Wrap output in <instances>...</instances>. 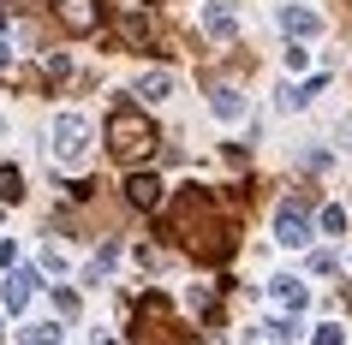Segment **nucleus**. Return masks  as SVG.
<instances>
[{
    "mask_svg": "<svg viewBox=\"0 0 352 345\" xmlns=\"http://www.w3.org/2000/svg\"><path fill=\"white\" fill-rule=\"evenodd\" d=\"M108 137H113V161H126V167H138L149 149H155V126H149L131 102H113V131Z\"/></svg>",
    "mask_w": 352,
    "mask_h": 345,
    "instance_id": "obj_1",
    "label": "nucleus"
},
{
    "mask_svg": "<svg viewBox=\"0 0 352 345\" xmlns=\"http://www.w3.org/2000/svg\"><path fill=\"white\" fill-rule=\"evenodd\" d=\"M48 155L60 167H84V155H90V119L84 113H60L54 131H48Z\"/></svg>",
    "mask_w": 352,
    "mask_h": 345,
    "instance_id": "obj_2",
    "label": "nucleus"
},
{
    "mask_svg": "<svg viewBox=\"0 0 352 345\" xmlns=\"http://www.w3.org/2000/svg\"><path fill=\"white\" fill-rule=\"evenodd\" d=\"M311 215H305V202H280L275 209V244H287V250H305L311 244Z\"/></svg>",
    "mask_w": 352,
    "mask_h": 345,
    "instance_id": "obj_3",
    "label": "nucleus"
},
{
    "mask_svg": "<svg viewBox=\"0 0 352 345\" xmlns=\"http://www.w3.org/2000/svg\"><path fill=\"white\" fill-rule=\"evenodd\" d=\"M204 36L209 42H233L239 36V6H233V0H209L204 6Z\"/></svg>",
    "mask_w": 352,
    "mask_h": 345,
    "instance_id": "obj_4",
    "label": "nucleus"
},
{
    "mask_svg": "<svg viewBox=\"0 0 352 345\" xmlns=\"http://www.w3.org/2000/svg\"><path fill=\"white\" fill-rule=\"evenodd\" d=\"M269 304L287 309V316H298V309L311 304V286H305L298 274H275V280H269Z\"/></svg>",
    "mask_w": 352,
    "mask_h": 345,
    "instance_id": "obj_5",
    "label": "nucleus"
},
{
    "mask_svg": "<svg viewBox=\"0 0 352 345\" xmlns=\"http://www.w3.org/2000/svg\"><path fill=\"white\" fill-rule=\"evenodd\" d=\"M280 30L293 42H311V36H322V12L316 6H280Z\"/></svg>",
    "mask_w": 352,
    "mask_h": 345,
    "instance_id": "obj_6",
    "label": "nucleus"
},
{
    "mask_svg": "<svg viewBox=\"0 0 352 345\" xmlns=\"http://www.w3.org/2000/svg\"><path fill=\"white\" fill-rule=\"evenodd\" d=\"M30 298H36V268H12V274H6V292H0V304L19 316V309H30Z\"/></svg>",
    "mask_w": 352,
    "mask_h": 345,
    "instance_id": "obj_7",
    "label": "nucleus"
},
{
    "mask_svg": "<svg viewBox=\"0 0 352 345\" xmlns=\"http://www.w3.org/2000/svg\"><path fill=\"white\" fill-rule=\"evenodd\" d=\"M209 113H215L221 126H239V119H245V90H233V84H221V90L209 95Z\"/></svg>",
    "mask_w": 352,
    "mask_h": 345,
    "instance_id": "obj_8",
    "label": "nucleus"
},
{
    "mask_svg": "<svg viewBox=\"0 0 352 345\" xmlns=\"http://www.w3.org/2000/svg\"><path fill=\"white\" fill-rule=\"evenodd\" d=\"M126 197H131V209H162V179L155 173H131V185H126Z\"/></svg>",
    "mask_w": 352,
    "mask_h": 345,
    "instance_id": "obj_9",
    "label": "nucleus"
},
{
    "mask_svg": "<svg viewBox=\"0 0 352 345\" xmlns=\"http://www.w3.org/2000/svg\"><path fill=\"white\" fill-rule=\"evenodd\" d=\"M60 19H66V30H96L102 12H96V0H60Z\"/></svg>",
    "mask_w": 352,
    "mask_h": 345,
    "instance_id": "obj_10",
    "label": "nucleus"
},
{
    "mask_svg": "<svg viewBox=\"0 0 352 345\" xmlns=\"http://www.w3.org/2000/svg\"><path fill=\"white\" fill-rule=\"evenodd\" d=\"M113 268H120V244H102V250L90 256V268H84V286H102Z\"/></svg>",
    "mask_w": 352,
    "mask_h": 345,
    "instance_id": "obj_11",
    "label": "nucleus"
},
{
    "mask_svg": "<svg viewBox=\"0 0 352 345\" xmlns=\"http://www.w3.org/2000/svg\"><path fill=\"white\" fill-rule=\"evenodd\" d=\"M138 95H144L149 108H162L167 95H173V72H144L138 78Z\"/></svg>",
    "mask_w": 352,
    "mask_h": 345,
    "instance_id": "obj_12",
    "label": "nucleus"
},
{
    "mask_svg": "<svg viewBox=\"0 0 352 345\" xmlns=\"http://www.w3.org/2000/svg\"><path fill=\"white\" fill-rule=\"evenodd\" d=\"M346 226H352V215L340 209V202H329V209L316 215V233H322V238H346Z\"/></svg>",
    "mask_w": 352,
    "mask_h": 345,
    "instance_id": "obj_13",
    "label": "nucleus"
},
{
    "mask_svg": "<svg viewBox=\"0 0 352 345\" xmlns=\"http://www.w3.org/2000/svg\"><path fill=\"white\" fill-rule=\"evenodd\" d=\"M24 197V173L19 167H0V202H19Z\"/></svg>",
    "mask_w": 352,
    "mask_h": 345,
    "instance_id": "obj_14",
    "label": "nucleus"
},
{
    "mask_svg": "<svg viewBox=\"0 0 352 345\" xmlns=\"http://www.w3.org/2000/svg\"><path fill=\"white\" fill-rule=\"evenodd\" d=\"M19 340H24V345H54V340H60V327H54V322H30Z\"/></svg>",
    "mask_w": 352,
    "mask_h": 345,
    "instance_id": "obj_15",
    "label": "nucleus"
},
{
    "mask_svg": "<svg viewBox=\"0 0 352 345\" xmlns=\"http://www.w3.org/2000/svg\"><path fill=\"white\" fill-rule=\"evenodd\" d=\"M269 340H275V345H293L298 340V322H293V316H275V322H269Z\"/></svg>",
    "mask_w": 352,
    "mask_h": 345,
    "instance_id": "obj_16",
    "label": "nucleus"
},
{
    "mask_svg": "<svg viewBox=\"0 0 352 345\" xmlns=\"http://www.w3.org/2000/svg\"><path fill=\"white\" fill-rule=\"evenodd\" d=\"M311 345H346V327H340V322H322V327H311Z\"/></svg>",
    "mask_w": 352,
    "mask_h": 345,
    "instance_id": "obj_17",
    "label": "nucleus"
},
{
    "mask_svg": "<svg viewBox=\"0 0 352 345\" xmlns=\"http://www.w3.org/2000/svg\"><path fill=\"white\" fill-rule=\"evenodd\" d=\"M287 72H311V48H305V42L287 48Z\"/></svg>",
    "mask_w": 352,
    "mask_h": 345,
    "instance_id": "obj_18",
    "label": "nucleus"
},
{
    "mask_svg": "<svg viewBox=\"0 0 352 345\" xmlns=\"http://www.w3.org/2000/svg\"><path fill=\"white\" fill-rule=\"evenodd\" d=\"M42 268H48V274H66V250H60V244H42Z\"/></svg>",
    "mask_w": 352,
    "mask_h": 345,
    "instance_id": "obj_19",
    "label": "nucleus"
},
{
    "mask_svg": "<svg viewBox=\"0 0 352 345\" xmlns=\"http://www.w3.org/2000/svg\"><path fill=\"white\" fill-rule=\"evenodd\" d=\"M54 309H60V316H78V292L60 286V292H54Z\"/></svg>",
    "mask_w": 352,
    "mask_h": 345,
    "instance_id": "obj_20",
    "label": "nucleus"
},
{
    "mask_svg": "<svg viewBox=\"0 0 352 345\" xmlns=\"http://www.w3.org/2000/svg\"><path fill=\"white\" fill-rule=\"evenodd\" d=\"M96 345H120V333H96Z\"/></svg>",
    "mask_w": 352,
    "mask_h": 345,
    "instance_id": "obj_21",
    "label": "nucleus"
}]
</instances>
